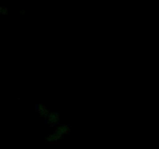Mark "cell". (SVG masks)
<instances>
[{
  "mask_svg": "<svg viewBox=\"0 0 159 149\" xmlns=\"http://www.w3.org/2000/svg\"><path fill=\"white\" fill-rule=\"evenodd\" d=\"M2 7H1V6H0V13H1V10H2Z\"/></svg>",
  "mask_w": 159,
  "mask_h": 149,
  "instance_id": "cell-1",
  "label": "cell"
}]
</instances>
